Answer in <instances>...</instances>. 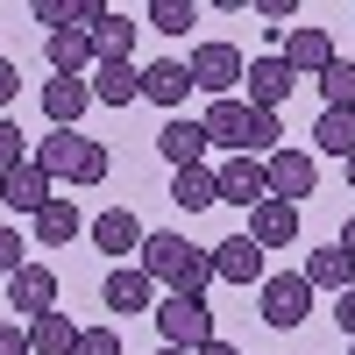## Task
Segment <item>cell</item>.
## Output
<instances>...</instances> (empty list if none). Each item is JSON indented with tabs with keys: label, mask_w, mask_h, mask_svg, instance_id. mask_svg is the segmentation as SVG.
Segmentation results:
<instances>
[{
	"label": "cell",
	"mask_w": 355,
	"mask_h": 355,
	"mask_svg": "<svg viewBox=\"0 0 355 355\" xmlns=\"http://www.w3.org/2000/svg\"><path fill=\"white\" fill-rule=\"evenodd\" d=\"M15 93H21V71H15V57H0V107H15Z\"/></svg>",
	"instance_id": "d590c367"
},
{
	"label": "cell",
	"mask_w": 355,
	"mask_h": 355,
	"mask_svg": "<svg viewBox=\"0 0 355 355\" xmlns=\"http://www.w3.org/2000/svg\"><path fill=\"white\" fill-rule=\"evenodd\" d=\"M93 242H100L107 256H135L142 242H150V227H142V220L128 214V206H107V214L93 220Z\"/></svg>",
	"instance_id": "44dd1931"
},
{
	"label": "cell",
	"mask_w": 355,
	"mask_h": 355,
	"mask_svg": "<svg viewBox=\"0 0 355 355\" xmlns=\"http://www.w3.org/2000/svg\"><path fill=\"white\" fill-rule=\"evenodd\" d=\"M242 93H249V107H270V114H277L291 93H299V71H291L284 57H256L249 78H242Z\"/></svg>",
	"instance_id": "8fae6325"
},
{
	"label": "cell",
	"mask_w": 355,
	"mask_h": 355,
	"mask_svg": "<svg viewBox=\"0 0 355 355\" xmlns=\"http://www.w3.org/2000/svg\"><path fill=\"white\" fill-rule=\"evenodd\" d=\"M320 100H327V107H348V114H355V64H348V57H334V64L320 71Z\"/></svg>",
	"instance_id": "f546056e"
},
{
	"label": "cell",
	"mask_w": 355,
	"mask_h": 355,
	"mask_svg": "<svg viewBox=\"0 0 355 355\" xmlns=\"http://www.w3.org/2000/svg\"><path fill=\"white\" fill-rule=\"evenodd\" d=\"M185 93H199L192 85V71L178 64V57H164V64H142V100H157V107H185Z\"/></svg>",
	"instance_id": "ffe728a7"
},
{
	"label": "cell",
	"mask_w": 355,
	"mask_h": 355,
	"mask_svg": "<svg viewBox=\"0 0 355 355\" xmlns=\"http://www.w3.org/2000/svg\"><path fill=\"white\" fill-rule=\"evenodd\" d=\"M100 299H107V313H157V277L142 263H121V270H107Z\"/></svg>",
	"instance_id": "9c48e42d"
},
{
	"label": "cell",
	"mask_w": 355,
	"mask_h": 355,
	"mask_svg": "<svg viewBox=\"0 0 355 355\" xmlns=\"http://www.w3.org/2000/svg\"><path fill=\"white\" fill-rule=\"evenodd\" d=\"M263 178H270V199L299 206V199H313V185H320V164H313V150L284 142L277 157H263Z\"/></svg>",
	"instance_id": "5b68a950"
},
{
	"label": "cell",
	"mask_w": 355,
	"mask_h": 355,
	"mask_svg": "<svg viewBox=\"0 0 355 355\" xmlns=\"http://www.w3.org/2000/svg\"><path fill=\"white\" fill-rule=\"evenodd\" d=\"M93 100L100 107H128V100H142V64H93Z\"/></svg>",
	"instance_id": "603a6c76"
},
{
	"label": "cell",
	"mask_w": 355,
	"mask_h": 355,
	"mask_svg": "<svg viewBox=\"0 0 355 355\" xmlns=\"http://www.w3.org/2000/svg\"><path fill=\"white\" fill-rule=\"evenodd\" d=\"M43 57H50V71H57V78H85V71L100 64L85 28H57V36H43Z\"/></svg>",
	"instance_id": "2e32d148"
},
{
	"label": "cell",
	"mask_w": 355,
	"mask_h": 355,
	"mask_svg": "<svg viewBox=\"0 0 355 355\" xmlns=\"http://www.w3.org/2000/svg\"><path fill=\"white\" fill-rule=\"evenodd\" d=\"M142 270H150L164 291L206 299V284H214V249L185 242V234H150V242H142Z\"/></svg>",
	"instance_id": "6da1fadb"
},
{
	"label": "cell",
	"mask_w": 355,
	"mask_h": 355,
	"mask_svg": "<svg viewBox=\"0 0 355 355\" xmlns=\"http://www.w3.org/2000/svg\"><path fill=\"white\" fill-rule=\"evenodd\" d=\"M36 164H43L50 178H64V185H100V178L114 171V157H107L85 128H50V135L36 142Z\"/></svg>",
	"instance_id": "7a4b0ae2"
},
{
	"label": "cell",
	"mask_w": 355,
	"mask_h": 355,
	"mask_svg": "<svg viewBox=\"0 0 355 355\" xmlns=\"http://www.w3.org/2000/svg\"><path fill=\"white\" fill-rule=\"evenodd\" d=\"M214 185H220V206H249V214L270 199V178H263L256 157H227V164L214 171Z\"/></svg>",
	"instance_id": "30bf717a"
},
{
	"label": "cell",
	"mask_w": 355,
	"mask_h": 355,
	"mask_svg": "<svg viewBox=\"0 0 355 355\" xmlns=\"http://www.w3.org/2000/svg\"><path fill=\"white\" fill-rule=\"evenodd\" d=\"M341 256L355 263V214H348V227H341Z\"/></svg>",
	"instance_id": "74e56055"
},
{
	"label": "cell",
	"mask_w": 355,
	"mask_h": 355,
	"mask_svg": "<svg viewBox=\"0 0 355 355\" xmlns=\"http://www.w3.org/2000/svg\"><path fill=\"white\" fill-rule=\"evenodd\" d=\"M171 206L178 214H206V206H220V185H214V171H171Z\"/></svg>",
	"instance_id": "cb8c5ba5"
},
{
	"label": "cell",
	"mask_w": 355,
	"mask_h": 355,
	"mask_svg": "<svg viewBox=\"0 0 355 355\" xmlns=\"http://www.w3.org/2000/svg\"><path fill=\"white\" fill-rule=\"evenodd\" d=\"M135 36H142V28L121 8H107V21L93 28V57H100V64H135Z\"/></svg>",
	"instance_id": "7402d4cb"
},
{
	"label": "cell",
	"mask_w": 355,
	"mask_h": 355,
	"mask_svg": "<svg viewBox=\"0 0 355 355\" xmlns=\"http://www.w3.org/2000/svg\"><path fill=\"white\" fill-rule=\"evenodd\" d=\"M185 71H192V85H199V93H214V100H234V85H242L249 78V64H242V50H234V43H199L192 57H185Z\"/></svg>",
	"instance_id": "277c9868"
},
{
	"label": "cell",
	"mask_w": 355,
	"mask_h": 355,
	"mask_svg": "<svg viewBox=\"0 0 355 355\" xmlns=\"http://www.w3.org/2000/svg\"><path fill=\"white\" fill-rule=\"evenodd\" d=\"M199 355H242V348H234V341H220V334H214V341H206Z\"/></svg>",
	"instance_id": "8d00e7d4"
},
{
	"label": "cell",
	"mask_w": 355,
	"mask_h": 355,
	"mask_svg": "<svg viewBox=\"0 0 355 355\" xmlns=\"http://www.w3.org/2000/svg\"><path fill=\"white\" fill-rule=\"evenodd\" d=\"M249 242H256V249H291V242H299V206L263 199L256 214H249Z\"/></svg>",
	"instance_id": "9a60e30c"
},
{
	"label": "cell",
	"mask_w": 355,
	"mask_h": 355,
	"mask_svg": "<svg viewBox=\"0 0 355 355\" xmlns=\"http://www.w3.org/2000/svg\"><path fill=\"white\" fill-rule=\"evenodd\" d=\"M78 355H121V334H114V327H85L78 334Z\"/></svg>",
	"instance_id": "d6a6232c"
},
{
	"label": "cell",
	"mask_w": 355,
	"mask_h": 355,
	"mask_svg": "<svg viewBox=\"0 0 355 355\" xmlns=\"http://www.w3.org/2000/svg\"><path fill=\"white\" fill-rule=\"evenodd\" d=\"M150 28L157 36H185V28H199V8L192 0H150Z\"/></svg>",
	"instance_id": "f1b7e54d"
},
{
	"label": "cell",
	"mask_w": 355,
	"mask_h": 355,
	"mask_svg": "<svg viewBox=\"0 0 355 355\" xmlns=\"http://www.w3.org/2000/svg\"><path fill=\"white\" fill-rule=\"evenodd\" d=\"M277 150H284V121H277L270 107H249V142H242V157L263 164V157H277Z\"/></svg>",
	"instance_id": "83f0119b"
},
{
	"label": "cell",
	"mask_w": 355,
	"mask_h": 355,
	"mask_svg": "<svg viewBox=\"0 0 355 355\" xmlns=\"http://www.w3.org/2000/svg\"><path fill=\"white\" fill-rule=\"evenodd\" d=\"M199 128H206V142H220V150L242 157V142H249V100H214L199 114Z\"/></svg>",
	"instance_id": "ac0fdd59"
},
{
	"label": "cell",
	"mask_w": 355,
	"mask_h": 355,
	"mask_svg": "<svg viewBox=\"0 0 355 355\" xmlns=\"http://www.w3.org/2000/svg\"><path fill=\"white\" fill-rule=\"evenodd\" d=\"M157 150H164V164H171V171H199L214 142H206V128H199V121L171 114V121H164V135H157Z\"/></svg>",
	"instance_id": "7c38bea8"
},
{
	"label": "cell",
	"mask_w": 355,
	"mask_h": 355,
	"mask_svg": "<svg viewBox=\"0 0 355 355\" xmlns=\"http://www.w3.org/2000/svg\"><path fill=\"white\" fill-rule=\"evenodd\" d=\"M78 227H85V220H78V206H71V199H50L43 214H36V242H43V249H71V242H78Z\"/></svg>",
	"instance_id": "4316f807"
},
{
	"label": "cell",
	"mask_w": 355,
	"mask_h": 355,
	"mask_svg": "<svg viewBox=\"0 0 355 355\" xmlns=\"http://www.w3.org/2000/svg\"><path fill=\"white\" fill-rule=\"evenodd\" d=\"M85 107H93V85H85V78H50V85H43V114H50V128H78Z\"/></svg>",
	"instance_id": "d6986e66"
},
{
	"label": "cell",
	"mask_w": 355,
	"mask_h": 355,
	"mask_svg": "<svg viewBox=\"0 0 355 355\" xmlns=\"http://www.w3.org/2000/svg\"><path fill=\"white\" fill-rule=\"evenodd\" d=\"M277 57H284L299 78H320V71L334 64V36H327V28H284V50H277Z\"/></svg>",
	"instance_id": "4fadbf2b"
},
{
	"label": "cell",
	"mask_w": 355,
	"mask_h": 355,
	"mask_svg": "<svg viewBox=\"0 0 355 355\" xmlns=\"http://www.w3.org/2000/svg\"><path fill=\"white\" fill-rule=\"evenodd\" d=\"M15 164H28V135L15 114H0V171H15Z\"/></svg>",
	"instance_id": "4dcf8cb0"
},
{
	"label": "cell",
	"mask_w": 355,
	"mask_h": 355,
	"mask_svg": "<svg viewBox=\"0 0 355 355\" xmlns=\"http://www.w3.org/2000/svg\"><path fill=\"white\" fill-rule=\"evenodd\" d=\"M334 327H341V334L355 341V284H348V291H341V299H334Z\"/></svg>",
	"instance_id": "e575fe53"
},
{
	"label": "cell",
	"mask_w": 355,
	"mask_h": 355,
	"mask_svg": "<svg viewBox=\"0 0 355 355\" xmlns=\"http://www.w3.org/2000/svg\"><path fill=\"white\" fill-rule=\"evenodd\" d=\"M0 355H28V327L21 320H0Z\"/></svg>",
	"instance_id": "836d02e7"
},
{
	"label": "cell",
	"mask_w": 355,
	"mask_h": 355,
	"mask_svg": "<svg viewBox=\"0 0 355 355\" xmlns=\"http://www.w3.org/2000/svg\"><path fill=\"white\" fill-rule=\"evenodd\" d=\"M78 334L64 313H43V320H28V355H78Z\"/></svg>",
	"instance_id": "d4e9b609"
},
{
	"label": "cell",
	"mask_w": 355,
	"mask_h": 355,
	"mask_svg": "<svg viewBox=\"0 0 355 355\" xmlns=\"http://www.w3.org/2000/svg\"><path fill=\"white\" fill-rule=\"evenodd\" d=\"M299 277H306L313 291H334V299H341V291L355 284V263L341 256V242H327V249H306V263H299Z\"/></svg>",
	"instance_id": "e0dca14e"
},
{
	"label": "cell",
	"mask_w": 355,
	"mask_h": 355,
	"mask_svg": "<svg viewBox=\"0 0 355 355\" xmlns=\"http://www.w3.org/2000/svg\"><path fill=\"white\" fill-rule=\"evenodd\" d=\"M157 355H192V348H171V341H164V348H157Z\"/></svg>",
	"instance_id": "f35d334b"
},
{
	"label": "cell",
	"mask_w": 355,
	"mask_h": 355,
	"mask_svg": "<svg viewBox=\"0 0 355 355\" xmlns=\"http://www.w3.org/2000/svg\"><path fill=\"white\" fill-rule=\"evenodd\" d=\"M28 263V242H21V227H0V277H15Z\"/></svg>",
	"instance_id": "1f68e13d"
},
{
	"label": "cell",
	"mask_w": 355,
	"mask_h": 355,
	"mask_svg": "<svg viewBox=\"0 0 355 355\" xmlns=\"http://www.w3.org/2000/svg\"><path fill=\"white\" fill-rule=\"evenodd\" d=\"M157 334L171 341V348H206V341H214V306H206V299H185V291H164V299H157Z\"/></svg>",
	"instance_id": "3957f363"
},
{
	"label": "cell",
	"mask_w": 355,
	"mask_h": 355,
	"mask_svg": "<svg viewBox=\"0 0 355 355\" xmlns=\"http://www.w3.org/2000/svg\"><path fill=\"white\" fill-rule=\"evenodd\" d=\"M313 150H327V157H355V114L348 107H320V121H313Z\"/></svg>",
	"instance_id": "484cf974"
},
{
	"label": "cell",
	"mask_w": 355,
	"mask_h": 355,
	"mask_svg": "<svg viewBox=\"0 0 355 355\" xmlns=\"http://www.w3.org/2000/svg\"><path fill=\"white\" fill-rule=\"evenodd\" d=\"M348 192H355V157H348Z\"/></svg>",
	"instance_id": "ab89813d"
},
{
	"label": "cell",
	"mask_w": 355,
	"mask_h": 355,
	"mask_svg": "<svg viewBox=\"0 0 355 355\" xmlns=\"http://www.w3.org/2000/svg\"><path fill=\"white\" fill-rule=\"evenodd\" d=\"M306 313H313V284H306L299 270H277V277H263V320H270L277 334L306 327Z\"/></svg>",
	"instance_id": "8992f818"
},
{
	"label": "cell",
	"mask_w": 355,
	"mask_h": 355,
	"mask_svg": "<svg viewBox=\"0 0 355 355\" xmlns=\"http://www.w3.org/2000/svg\"><path fill=\"white\" fill-rule=\"evenodd\" d=\"M214 277H220V284H263V249L249 242V234L214 242Z\"/></svg>",
	"instance_id": "5bb4252c"
},
{
	"label": "cell",
	"mask_w": 355,
	"mask_h": 355,
	"mask_svg": "<svg viewBox=\"0 0 355 355\" xmlns=\"http://www.w3.org/2000/svg\"><path fill=\"white\" fill-rule=\"evenodd\" d=\"M8 313L21 320H43V313H57V270L50 263H21V270L8 277Z\"/></svg>",
	"instance_id": "52a82bcc"
},
{
	"label": "cell",
	"mask_w": 355,
	"mask_h": 355,
	"mask_svg": "<svg viewBox=\"0 0 355 355\" xmlns=\"http://www.w3.org/2000/svg\"><path fill=\"white\" fill-rule=\"evenodd\" d=\"M0 199H8V214H28V220H36L43 206L57 199V178L28 157V164H15V171H0Z\"/></svg>",
	"instance_id": "ba28073f"
}]
</instances>
